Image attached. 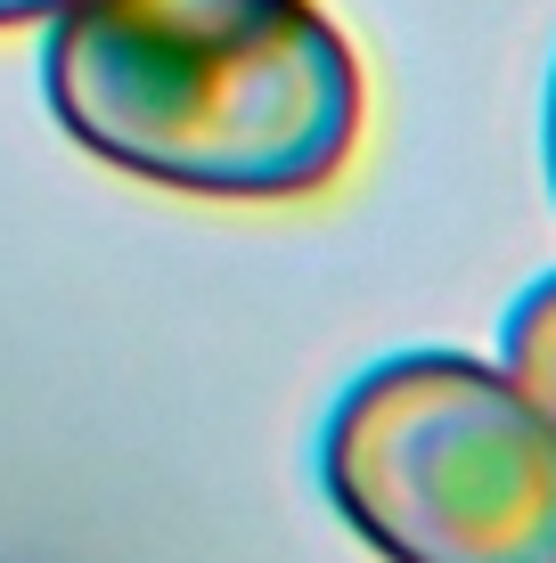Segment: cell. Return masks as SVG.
<instances>
[{"instance_id": "cell-1", "label": "cell", "mask_w": 556, "mask_h": 563, "mask_svg": "<svg viewBox=\"0 0 556 563\" xmlns=\"http://www.w3.org/2000/svg\"><path fill=\"white\" fill-rule=\"evenodd\" d=\"M42 99L83 155L214 205L319 197L369 123L319 0H74L50 16Z\"/></svg>"}, {"instance_id": "cell-2", "label": "cell", "mask_w": 556, "mask_h": 563, "mask_svg": "<svg viewBox=\"0 0 556 563\" xmlns=\"http://www.w3.org/2000/svg\"><path fill=\"white\" fill-rule=\"evenodd\" d=\"M319 490L385 563H556V417L483 352H385L319 417Z\"/></svg>"}, {"instance_id": "cell-3", "label": "cell", "mask_w": 556, "mask_h": 563, "mask_svg": "<svg viewBox=\"0 0 556 563\" xmlns=\"http://www.w3.org/2000/svg\"><path fill=\"white\" fill-rule=\"evenodd\" d=\"M500 367L556 417V269L532 278L500 319Z\"/></svg>"}, {"instance_id": "cell-4", "label": "cell", "mask_w": 556, "mask_h": 563, "mask_svg": "<svg viewBox=\"0 0 556 563\" xmlns=\"http://www.w3.org/2000/svg\"><path fill=\"white\" fill-rule=\"evenodd\" d=\"M57 9H74V0H0V33L9 25H50Z\"/></svg>"}, {"instance_id": "cell-5", "label": "cell", "mask_w": 556, "mask_h": 563, "mask_svg": "<svg viewBox=\"0 0 556 563\" xmlns=\"http://www.w3.org/2000/svg\"><path fill=\"white\" fill-rule=\"evenodd\" d=\"M541 155H548V197H556V66H548V99H541Z\"/></svg>"}]
</instances>
